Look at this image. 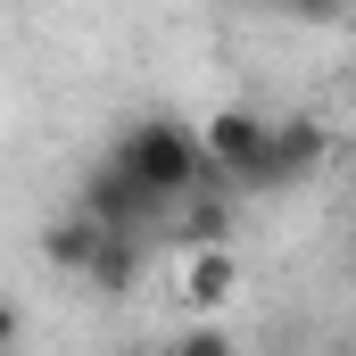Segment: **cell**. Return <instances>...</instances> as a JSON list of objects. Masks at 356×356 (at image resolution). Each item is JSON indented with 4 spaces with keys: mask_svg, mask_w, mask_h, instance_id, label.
Masks as SVG:
<instances>
[{
    "mask_svg": "<svg viewBox=\"0 0 356 356\" xmlns=\"http://www.w3.org/2000/svg\"><path fill=\"white\" fill-rule=\"evenodd\" d=\"M75 207H91V216H99L108 232H149L158 216H175V207H166V199H158L149 182H141L133 166H124V158H116V149H108V158H99V166L83 175Z\"/></svg>",
    "mask_w": 356,
    "mask_h": 356,
    "instance_id": "cell-1",
    "label": "cell"
},
{
    "mask_svg": "<svg viewBox=\"0 0 356 356\" xmlns=\"http://www.w3.org/2000/svg\"><path fill=\"white\" fill-rule=\"evenodd\" d=\"M323 158H332V133L315 116H273V141L257 158V175H249V191H298Z\"/></svg>",
    "mask_w": 356,
    "mask_h": 356,
    "instance_id": "cell-2",
    "label": "cell"
},
{
    "mask_svg": "<svg viewBox=\"0 0 356 356\" xmlns=\"http://www.w3.org/2000/svg\"><path fill=\"white\" fill-rule=\"evenodd\" d=\"M199 141H207V158L224 166V175L249 191V175H257V158H266V141H273V116H257V108H216L207 124H199Z\"/></svg>",
    "mask_w": 356,
    "mask_h": 356,
    "instance_id": "cell-3",
    "label": "cell"
},
{
    "mask_svg": "<svg viewBox=\"0 0 356 356\" xmlns=\"http://www.w3.org/2000/svg\"><path fill=\"white\" fill-rule=\"evenodd\" d=\"M232 232H241V191H191L175 207L182 249H232Z\"/></svg>",
    "mask_w": 356,
    "mask_h": 356,
    "instance_id": "cell-4",
    "label": "cell"
},
{
    "mask_svg": "<svg viewBox=\"0 0 356 356\" xmlns=\"http://www.w3.org/2000/svg\"><path fill=\"white\" fill-rule=\"evenodd\" d=\"M99 241H108V224L91 216V207H75V216H58L50 232H42V257L58 273H91V257H99Z\"/></svg>",
    "mask_w": 356,
    "mask_h": 356,
    "instance_id": "cell-5",
    "label": "cell"
},
{
    "mask_svg": "<svg viewBox=\"0 0 356 356\" xmlns=\"http://www.w3.org/2000/svg\"><path fill=\"white\" fill-rule=\"evenodd\" d=\"M232 290H241L232 249H191V257H182V298H191V307H224Z\"/></svg>",
    "mask_w": 356,
    "mask_h": 356,
    "instance_id": "cell-6",
    "label": "cell"
},
{
    "mask_svg": "<svg viewBox=\"0 0 356 356\" xmlns=\"http://www.w3.org/2000/svg\"><path fill=\"white\" fill-rule=\"evenodd\" d=\"M83 282H91V290H108V298H124V290L141 282V232H108Z\"/></svg>",
    "mask_w": 356,
    "mask_h": 356,
    "instance_id": "cell-7",
    "label": "cell"
},
{
    "mask_svg": "<svg viewBox=\"0 0 356 356\" xmlns=\"http://www.w3.org/2000/svg\"><path fill=\"white\" fill-rule=\"evenodd\" d=\"M224 348H232V340H224L216 323H207V332H182V356H224Z\"/></svg>",
    "mask_w": 356,
    "mask_h": 356,
    "instance_id": "cell-8",
    "label": "cell"
},
{
    "mask_svg": "<svg viewBox=\"0 0 356 356\" xmlns=\"http://www.w3.org/2000/svg\"><path fill=\"white\" fill-rule=\"evenodd\" d=\"M348 249H356V207H348Z\"/></svg>",
    "mask_w": 356,
    "mask_h": 356,
    "instance_id": "cell-9",
    "label": "cell"
}]
</instances>
